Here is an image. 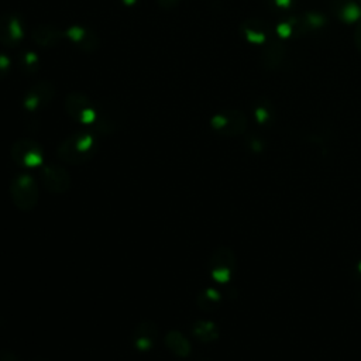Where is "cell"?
<instances>
[{"mask_svg": "<svg viewBox=\"0 0 361 361\" xmlns=\"http://www.w3.org/2000/svg\"><path fill=\"white\" fill-rule=\"evenodd\" d=\"M190 331H192V336L197 341L206 343V344L216 341L219 338V336H220L219 326L214 322L204 320V319L193 322V324L190 327Z\"/></svg>", "mask_w": 361, "mask_h": 361, "instance_id": "17", "label": "cell"}, {"mask_svg": "<svg viewBox=\"0 0 361 361\" xmlns=\"http://www.w3.org/2000/svg\"><path fill=\"white\" fill-rule=\"evenodd\" d=\"M0 361H20V360L14 351L3 348L0 350Z\"/></svg>", "mask_w": 361, "mask_h": 361, "instance_id": "26", "label": "cell"}, {"mask_svg": "<svg viewBox=\"0 0 361 361\" xmlns=\"http://www.w3.org/2000/svg\"><path fill=\"white\" fill-rule=\"evenodd\" d=\"M240 32L243 38L251 45H265L269 39H272L271 27L265 21L257 18L244 21L240 25Z\"/></svg>", "mask_w": 361, "mask_h": 361, "instance_id": "13", "label": "cell"}, {"mask_svg": "<svg viewBox=\"0 0 361 361\" xmlns=\"http://www.w3.org/2000/svg\"><path fill=\"white\" fill-rule=\"evenodd\" d=\"M353 42H354V47L358 51V54H361V20L357 23V25L354 28Z\"/></svg>", "mask_w": 361, "mask_h": 361, "instance_id": "24", "label": "cell"}, {"mask_svg": "<svg viewBox=\"0 0 361 361\" xmlns=\"http://www.w3.org/2000/svg\"><path fill=\"white\" fill-rule=\"evenodd\" d=\"M118 126V110L110 103H96V116L92 128L100 134H111Z\"/></svg>", "mask_w": 361, "mask_h": 361, "instance_id": "11", "label": "cell"}, {"mask_svg": "<svg viewBox=\"0 0 361 361\" xmlns=\"http://www.w3.org/2000/svg\"><path fill=\"white\" fill-rule=\"evenodd\" d=\"M158 326L152 320H141L133 330L131 341L137 351L147 353L149 351L157 341Z\"/></svg>", "mask_w": 361, "mask_h": 361, "instance_id": "12", "label": "cell"}, {"mask_svg": "<svg viewBox=\"0 0 361 361\" xmlns=\"http://www.w3.org/2000/svg\"><path fill=\"white\" fill-rule=\"evenodd\" d=\"M25 35V27L21 17L16 13H3L0 16V44L7 48L17 47Z\"/></svg>", "mask_w": 361, "mask_h": 361, "instance_id": "9", "label": "cell"}, {"mask_svg": "<svg viewBox=\"0 0 361 361\" xmlns=\"http://www.w3.org/2000/svg\"><path fill=\"white\" fill-rule=\"evenodd\" d=\"M283 59H285V49L282 44L276 39H269L262 49V55H261L262 65L268 69H276L283 63Z\"/></svg>", "mask_w": 361, "mask_h": 361, "instance_id": "16", "label": "cell"}, {"mask_svg": "<svg viewBox=\"0 0 361 361\" xmlns=\"http://www.w3.org/2000/svg\"><path fill=\"white\" fill-rule=\"evenodd\" d=\"M11 66H13V63H11V59L8 58V55L0 52V80L6 79L8 76Z\"/></svg>", "mask_w": 361, "mask_h": 361, "instance_id": "21", "label": "cell"}, {"mask_svg": "<svg viewBox=\"0 0 361 361\" xmlns=\"http://www.w3.org/2000/svg\"><path fill=\"white\" fill-rule=\"evenodd\" d=\"M10 196L18 210H32L39 199V188L34 176L27 172L17 173L10 182Z\"/></svg>", "mask_w": 361, "mask_h": 361, "instance_id": "2", "label": "cell"}, {"mask_svg": "<svg viewBox=\"0 0 361 361\" xmlns=\"http://www.w3.org/2000/svg\"><path fill=\"white\" fill-rule=\"evenodd\" d=\"M165 347L179 358H188L192 354V344L189 338L179 330H169L164 337Z\"/></svg>", "mask_w": 361, "mask_h": 361, "instance_id": "15", "label": "cell"}, {"mask_svg": "<svg viewBox=\"0 0 361 361\" xmlns=\"http://www.w3.org/2000/svg\"><path fill=\"white\" fill-rule=\"evenodd\" d=\"M255 117L258 123H267L271 120V113L269 109H267L264 104H258V107L255 109Z\"/></svg>", "mask_w": 361, "mask_h": 361, "instance_id": "23", "label": "cell"}, {"mask_svg": "<svg viewBox=\"0 0 361 361\" xmlns=\"http://www.w3.org/2000/svg\"><path fill=\"white\" fill-rule=\"evenodd\" d=\"M210 127L223 137H238L247 130V116L237 109H227L210 118Z\"/></svg>", "mask_w": 361, "mask_h": 361, "instance_id": "4", "label": "cell"}, {"mask_svg": "<svg viewBox=\"0 0 361 361\" xmlns=\"http://www.w3.org/2000/svg\"><path fill=\"white\" fill-rule=\"evenodd\" d=\"M237 257L231 247L219 245L209 258V274L217 283H227L235 271Z\"/></svg>", "mask_w": 361, "mask_h": 361, "instance_id": "3", "label": "cell"}, {"mask_svg": "<svg viewBox=\"0 0 361 361\" xmlns=\"http://www.w3.org/2000/svg\"><path fill=\"white\" fill-rule=\"evenodd\" d=\"M357 1H358V4H360V6H361V0H357Z\"/></svg>", "mask_w": 361, "mask_h": 361, "instance_id": "29", "label": "cell"}, {"mask_svg": "<svg viewBox=\"0 0 361 361\" xmlns=\"http://www.w3.org/2000/svg\"><path fill=\"white\" fill-rule=\"evenodd\" d=\"M140 0H120V3L121 4H124V6H128V7H131V6H134V4H137Z\"/></svg>", "mask_w": 361, "mask_h": 361, "instance_id": "27", "label": "cell"}, {"mask_svg": "<svg viewBox=\"0 0 361 361\" xmlns=\"http://www.w3.org/2000/svg\"><path fill=\"white\" fill-rule=\"evenodd\" d=\"M180 0H155V3L162 8V10H173Z\"/></svg>", "mask_w": 361, "mask_h": 361, "instance_id": "25", "label": "cell"}, {"mask_svg": "<svg viewBox=\"0 0 361 361\" xmlns=\"http://www.w3.org/2000/svg\"><path fill=\"white\" fill-rule=\"evenodd\" d=\"M55 86L49 80H38L32 83L24 93L23 97V106L27 111L35 113L44 110L55 97Z\"/></svg>", "mask_w": 361, "mask_h": 361, "instance_id": "8", "label": "cell"}, {"mask_svg": "<svg viewBox=\"0 0 361 361\" xmlns=\"http://www.w3.org/2000/svg\"><path fill=\"white\" fill-rule=\"evenodd\" d=\"M65 113L76 123L92 126L96 116V103L82 92H71L63 102Z\"/></svg>", "mask_w": 361, "mask_h": 361, "instance_id": "5", "label": "cell"}, {"mask_svg": "<svg viewBox=\"0 0 361 361\" xmlns=\"http://www.w3.org/2000/svg\"><path fill=\"white\" fill-rule=\"evenodd\" d=\"M10 155L14 164L23 168H37L41 166L44 161V151L41 144L27 137L18 138L13 142Z\"/></svg>", "mask_w": 361, "mask_h": 361, "instance_id": "6", "label": "cell"}, {"mask_svg": "<svg viewBox=\"0 0 361 361\" xmlns=\"http://www.w3.org/2000/svg\"><path fill=\"white\" fill-rule=\"evenodd\" d=\"M221 302V295L217 289L214 288H206L203 290H200V293L197 295L196 303L202 310L210 312L214 310Z\"/></svg>", "mask_w": 361, "mask_h": 361, "instance_id": "19", "label": "cell"}, {"mask_svg": "<svg viewBox=\"0 0 361 361\" xmlns=\"http://www.w3.org/2000/svg\"><path fill=\"white\" fill-rule=\"evenodd\" d=\"M39 180L48 192L55 195H62L68 192L72 185V179L66 168L56 162L41 165Z\"/></svg>", "mask_w": 361, "mask_h": 361, "instance_id": "7", "label": "cell"}, {"mask_svg": "<svg viewBox=\"0 0 361 361\" xmlns=\"http://www.w3.org/2000/svg\"><path fill=\"white\" fill-rule=\"evenodd\" d=\"M269 6L275 10H282V11H286V10H290L295 7V4L298 3V0H268Z\"/></svg>", "mask_w": 361, "mask_h": 361, "instance_id": "22", "label": "cell"}, {"mask_svg": "<svg viewBox=\"0 0 361 361\" xmlns=\"http://www.w3.org/2000/svg\"><path fill=\"white\" fill-rule=\"evenodd\" d=\"M333 11L343 23H358L361 20V6L353 0H334Z\"/></svg>", "mask_w": 361, "mask_h": 361, "instance_id": "18", "label": "cell"}, {"mask_svg": "<svg viewBox=\"0 0 361 361\" xmlns=\"http://www.w3.org/2000/svg\"><path fill=\"white\" fill-rule=\"evenodd\" d=\"M65 37L69 39V42L76 49L86 52V54H92V52L97 51L100 47V39H99L97 34L85 25H79V24L71 25L65 31Z\"/></svg>", "mask_w": 361, "mask_h": 361, "instance_id": "10", "label": "cell"}, {"mask_svg": "<svg viewBox=\"0 0 361 361\" xmlns=\"http://www.w3.org/2000/svg\"><path fill=\"white\" fill-rule=\"evenodd\" d=\"M97 149L96 137L89 131H76L63 138L56 147L58 158L71 165L89 162Z\"/></svg>", "mask_w": 361, "mask_h": 361, "instance_id": "1", "label": "cell"}, {"mask_svg": "<svg viewBox=\"0 0 361 361\" xmlns=\"http://www.w3.org/2000/svg\"><path fill=\"white\" fill-rule=\"evenodd\" d=\"M18 66L24 73L32 75L39 69V58L34 51H23L18 55Z\"/></svg>", "mask_w": 361, "mask_h": 361, "instance_id": "20", "label": "cell"}, {"mask_svg": "<svg viewBox=\"0 0 361 361\" xmlns=\"http://www.w3.org/2000/svg\"><path fill=\"white\" fill-rule=\"evenodd\" d=\"M65 32H62L54 24L42 23L37 24L31 30V39L41 48H54L62 42Z\"/></svg>", "mask_w": 361, "mask_h": 361, "instance_id": "14", "label": "cell"}, {"mask_svg": "<svg viewBox=\"0 0 361 361\" xmlns=\"http://www.w3.org/2000/svg\"><path fill=\"white\" fill-rule=\"evenodd\" d=\"M355 276L361 281V261H360V264H358L357 268H355Z\"/></svg>", "mask_w": 361, "mask_h": 361, "instance_id": "28", "label": "cell"}]
</instances>
